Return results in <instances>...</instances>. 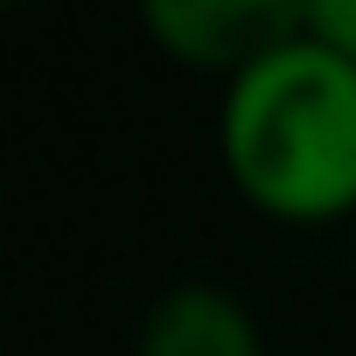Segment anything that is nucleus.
Listing matches in <instances>:
<instances>
[{"label":"nucleus","mask_w":356,"mask_h":356,"mask_svg":"<svg viewBox=\"0 0 356 356\" xmlns=\"http://www.w3.org/2000/svg\"><path fill=\"white\" fill-rule=\"evenodd\" d=\"M217 161L273 224L356 217V70L300 29L224 84Z\"/></svg>","instance_id":"1"},{"label":"nucleus","mask_w":356,"mask_h":356,"mask_svg":"<svg viewBox=\"0 0 356 356\" xmlns=\"http://www.w3.org/2000/svg\"><path fill=\"white\" fill-rule=\"evenodd\" d=\"M140 29L168 63L231 84L300 29V8H280V0H147Z\"/></svg>","instance_id":"2"},{"label":"nucleus","mask_w":356,"mask_h":356,"mask_svg":"<svg viewBox=\"0 0 356 356\" xmlns=\"http://www.w3.org/2000/svg\"><path fill=\"white\" fill-rule=\"evenodd\" d=\"M133 356H266V342L238 293H224L210 280H182L147 307Z\"/></svg>","instance_id":"3"},{"label":"nucleus","mask_w":356,"mask_h":356,"mask_svg":"<svg viewBox=\"0 0 356 356\" xmlns=\"http://www.w3.org/2000/svg\"><path fill=\"white\" fill-rule=\"evenodd\" d=\"M300 15H307V35L328 42V49L356 70V0H314V8H300Z\"/></svg>","instance_id":"4"}]
</instances>
